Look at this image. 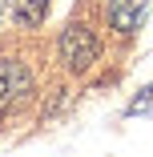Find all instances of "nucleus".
I'll use <instances>...</instances> for the list:
<instances>
[{
  "instance_id": "nucleus-1",
  "label": "nucleus",
  "mask_w": 153,
  "mask_h": 157,
  "mask_svg": "<svg viewBox=\"0 0 153 157\" xmlns=\"http://www.w3.org/2000/svg\"><path fill=\"white\" fill-rule=\"evenodd\" d=\"M97 56H101V40H97V33L89 24H69L60 33V60L73 73H85Z\"/></svg>"
},
{
  "instance_id": "nucleus-2",
  "label": "nucleus",
  "mask_w": 153,
  "mask_h": 157,
  "mask_svg": "<svg viewBox=\"0 0 153 157\" xmlns=\"http://www.w3.org/2000/svg\"><path fill=\"white\" fill-rule=\"evenodd\" d=\"M33 89V73H28L24 60H0V109H8L12 101H20L24 93Z\"/></svg>"
},
{
  "instance_id": "nucleus-3",
  "label": "nucleus",
  "mask_w": 153,
  "mask_h": 157,
  "mask_svg": "<svg viewBox=\"0 0 153 157\" xmlns=\"http://www.w3.org/2000/svg\"><path fill=\"white\" fill-rule=\"evenodd\" d=\"M149 12H153V0H109V24L125 36L137 33Z\"/></svg>"
},
{
  "instance_id": "nucleus-4",
  "label": "nucleus",
  "mask_w": 153,
  "mask_h": 157,
  "mask_svg": "<svg viewBox=\"0 0 153 157\" xmlns=\"http://www.w3.org/2000/svg\"><path fill=\"white\" fill-rule=\"evenodd\" d=\"M48 12V0H12V16L20 24H40Z\"/></svg>"
},
{
  "instance_id": "nucleus-5",
  "label": "nucleus",
  "mask_w": 153,
  "mask_h": 157,
  "mask_svg": "<svg viewBox=\"0 0 153 157\" xmlns=\"http://www.w3.org/2000/svg\"><path fill=\"white\" fill-rule=\"evenodd\" d=\"M129 117H153V85L141 89V97L129 105Z\"/></svg>"
}]
</instances>
